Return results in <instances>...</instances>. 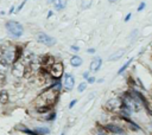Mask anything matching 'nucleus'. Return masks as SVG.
Returning a JSON list of instances; mask_svg holds the SVG:
<instances>
[{
    "mask_svg": "<svg viewBox=\"0 0 152 135\" xmlns=\"http://www.w3.org/2000/svg\"><path fill=\"white\" fill-rule=\"evenodd\" d=\"M82 58L81 57H78V56H73L70 58V64L73 65V67H75V68H77V67H80L82 64Z\"/></svg>",
    "mask_w": 152,
    "mask_h": 135,
    "instance_id": "14",
    "label": "nucleus"
},
{
    "mask_svg": "<svg viewBox=\"0 0 152 135\" xmlns=\"http://www.w3.org/2000/svg\"><path fill=\"white\" fill-rule=\"evenodd\" d=\"M76 103H77V100H73V101H71V102L69 103V108L71 109V108H73V107L76 104Z\"/></svg>",
    "mask_w": 152,
    "mask_h": 135,
    "instance_id": "25",
    "label": "nucleus"
},
{
    "mask_svg": "<svg viewBox=\"0 0 152 135\" xmlns=\"http://www.w3.org/2000/svg\"><path fill=\"white\" fill-rule=\"evenodd\" d=\"M61 135H64V134H63V133H62V134H61Z\"/></svg>",
    "mask_w": 152,
    "mask_h": 135,
    "instance_id": "33",
    "label": "nucleus"
},
{
    "mask_svg": "<svg viewBox=\"0 0 152 135\" xmlns=\"http://www.w3.org/2000/svg\"><path fill=\"white\" fill-rule=\"evenodd\" d=\"M88 53H95V49H93V47H90V49H88L87 50Z\"/></svg>",
    "mask_w": 152,
    "mask_h": 135,
    "instance_id": "27",
    "label": "nucleus"
},
{
    "mask_svg": "<svg viewBox=\"0 0 152 135\" xmlns=\"http://www.w3.org/2000/svg\"><path fill=\"white\" fill-rule=\"evenodd\" d=\"M123 103H124V100L120 98V97L110 98L106 103V109L107 110H110V112H113V110H115V109H119L120 110V108H121V106H123Z\"/></svg>",
    "mask_w": 152,
    "mask_h": 135,
    "instance_id": "7",
    "label": "nucleus"
},
{
    "mask_svg": "<svg viewBox=\"0 0 152 135\" xmlns=\"http://www.w3.org/2000/svg\"><path fill=\"white\" fill-rule=\"evenodd\" d=\"M86 88H87V83L86 82H81L77 86V91L78 92H83L86 90Z\"/></svg>",
    "mask_w": 152,
    "mask_h": 135,
    "instance_id": "20",
    "label": "nucleus"
},
{
    "mask_svg": "<svg viewBox=\"0 0 152 135\" xmlns=\"http://www.w3.org/2000/svg\"><path fill=\"white\" fill-rule=\"evenodd\" d=\"M101 65H102V59L100 57H96V58H94L92 61L90 65H89V69H90V71H94V72H95V71H98L101 68Z\"/></svg>",
    "mask_w": 152,
    "mask_h": 135,
    "instance_id": "10",
    "label": "nucleus"
},
{
    "mask_svg": "<svg viewBox=\"0 0 152 135\" xmlns=\"http://www.w3.org/2000/svg\"><path fill=\"white\" fill-rule=\"evenodd\" d=\"M26 65L25 63L21 62V61H17L15 63H13V67H12V75L15 77V78H23L24 76L26 75Z\"/></svg>",
    "mask_w": 152,
    "mask_h": 135,
    "instance_id": "4",
    "label": "nucleus"
},
{
    "mask_svg": "<svg viewBox=\"0 0 152 135\" xmlns=\"http://www.w3.org/2000/svg\"><path fill=\"white\" fill-rule=\"evenodd\" d=\"M52 5L55 7V10L57 11H62L66 9L67 6V0H54L52 1Z\"/></svg>",
    "mask_w": 152,
    "mask_h": 135,
    "instance_id": "12",
    "label": "nucleus"
},
{
    "mask_svg": "<svg viewBox=\"0 0 152 135\" xmlns=\"http://www.w3.org/2000/svg\"><path fill=\"white\" fill-rule=\"evenodd\" d=\"M63 72H64V67H63L62 62H55L49 69V76L56 81L62 77Z\"/></svg>",
    "mask_w": 152,
    "mask_h": 135,
    "instance_id": "5",
    "label": "nucleus"
},
{
    "mask_svg": "<svg viewBox=\"0 0 152 135\" xmlns=\"http://www.w3.org/2000/svg\"><path fill=\"white\" fill-rule=\"evenodd\" d=\"M14 11H15V7H14V5H12L11 9H10V11H9V13H13Z\"/></svg>",
    "mask_w": 152,
    "mask_h": 135,
    "instance_id": "28",
    "label": "nucleus"
},
{
    "mask_svg": "<svg viewBox=\"0 0 152 135\" xmlns=\"http://www.w3.org/2000/svg\"><path fill=\"white\" fill-rule=\"evenodd\" d=\"M109 3H115V1H118V0H108Z\"/></svg>",
    "mask_w": 152,
    "mask_h": 135,
    "instance_id": "32",
    "label": "nucleus"
},
{
    "mask_svg": "<svg viewBox=\"0 0 152 135\" xmlns=\"http://www.w3.org/2000/svg\"><path fill=\"white\" fill-rule=\"evenodd\" d=\"M87 81H88V83H89V84H93L95 82V77H88Z\"/></svg>",
    "mask_w": 152,
    "mask_h": 135,
    "instance_id": "24",
    "label": "nucleus"
},
{
    "mask_svg": "<svg viewBox=\"0 0 152 135\" xmlns=\"http://www.w3.org/2000/svg\"><path fill=\"white\" fill-rule=\"evenodd\" d=\"M9 101H10L9 92L6 90H1L0 91V103L1 104H6V103H9Z\"/></svg>",
    "mask_w": 152,
    "mask_h": 135,
    "instance_id": "13",
    "label": "nucleus"
},
{
    "mask_svg": "<svg viewBox=\"0 0 152 135\" xmlns=\"http://www.w3.org/2000/svg\"><path fill=\"white\" fill-rule=\"evenodd\" d=\"M63 85H64L66 90H73L74 89V85H75V78L73 75L70 74H66L64 75V81H63Z\"/></svg>",
    "mask_w": 152,
    "mask_h": 135,
    "instance_id": "9",
    "label": "nucleus"
},
{
    "mask_svg": "<svg viewBox=\"0 0 152 135\" xmlns=\"http://www.w3.org/2000/svg\"><path fill=\"white\" fill-rule=\"evenodd\" d=\"M120 135H123V134H120Z\"/></svg>",
    "mask_w": 152,
    "mask_h": 135,
    "instance_id": "34",
    "label": "nucleus"
},
{
    "mask_svg": "<svg viewBox=\"0 0 152 135\" xmlns=\"http://www.w3.org/2000/svg\"><path fill=\"white\" fill-rule=\"evenodd\" d=\"M36 112L39 114H45L48 112H50V108L49 107H42V108H36Z\"/></svg>",
    "mask_w": 152,
    "mask_h": 135,
    "instance_id": "18",
    "label": "nucleus"
},
{
    "mask_svg": "<svg viewBox=\"0 0 152 135\" xmlns=\"http://www.w3.org/2000/svg\"><path fill=\"white\" fill-rule=\"evenodd\" d=\"M124 55H125V50H124V49H120V50L115 51L113 55H110V56L108 57V61H110V62L119 61L120 58H121V57L124 56Z\"/></svg>",
    "mask_w": 152,
    "mask_h": 135,
    "instance_id": "11",
    "label": "nucleus"
},
{
    "mask_svg": "<svg viewBox=\"0 0 152 135\" xmlns=\"http://www.w3.org/2000/svg\"><path fill=\"white\" fill-rule=\"evenodd\" d=\"M35 130H36L37 135H48V134L50 133V130L48 129V128H37Z\"/></svg>",
    "mask_w": 152,
    "mask_h": 135,
    "instance_id": "17",
    "label": "nucleus"
},
{
    "mask_svg": "<svg viewBox=\"0 0 152 135\" xmlns=\"http://www.w3.org/2000/svg\"><path fill=\"white\" fill-rule=\"evenodd\" d=\"M83 77H86V78H88V72H84V74H83Z\"/></svg>",
    "mask_w": 152,
    "mask_h": 135,
    "instance_id": "30",
    "label": "nucleus"
},
{
    "mask_svg": "<svg viewBox=\"0 0 152 135\" xmlns=\"http://www.w3.org/2000/svg\"><path fill=\"white\" fill-rule=\"evenodd\" d=\"M52 14H54V13H52V11H49V12H48V18H50Z\"/></svg>",
    "mask_w": 152,
    "mask_h": 135,
    "instance_id": "29",
    "label": "nucleus"
},
{
    "mask_svg": "<svg viewBox=\"0 0 152 135\" xmlns=\"http://www.w3.org/2000/svg\"><path fill=\"white\" fill-rule=\"evenodd\" d=\"M145 6H146V3H144V1H141V3H140V5L138 6V9H137V11H138V12H141V11H143L144 9H145Z\"/></svg>",
    "mask_w": 152,
    "mask_h": 135,
    "instance_id": "21",
    "label": "nucleus"
},
{
    "mask_svg": "<svg viewBox=\"0 0 152 135\" xmlns=\"http://www.w3.org/2000/svg\"><path fill=\"white\" fill-rule=\"evenodd\" d=\"M92 1L93 0H81V7L83 10L89 9V7L92 6Z\"/></svg>",
    "mask_w": 152,
    "mask_h": 135,
    "instance_id": "15",
    "label": "nucleus"
},
{
    "mask_svg": "<svg viewBox=\"0 0 152 135\" xmlns=\"http://www.w3.org/2000/svg\"><path fill=\"white\" fill-rule=\"evenodd\" d=\"M132 61H133V58H131V59H130L129 62H126V63H125V64H124V65H123L121 68H120V70L118 71V75H121V74L124 72V71H125V70H126L127 68H129V65H130V64H131V63H132Z\"/></svg>",
    "mask_w": 152,
    "mask_h": 135,
    "instance_id": "16",
    "label": "nucleus"
},
{
    "mask_svg": "<svg viewBox=\"0 0 152 135\" xmlns=\"http://www.w3.org/2000/svg\"><path fill=\"white\" fill-rule=\"evenodd\" d=\"M19 55H20V51L17 46L9 45L4 49L1 59L4 63H6V64H13V63H15L18 61Z\"/></svg>",
    "mask_w": 152,
    "mask_h": 135,
    "instance_id": "2",
    "label": "nucleus"
},
{
    "mask_svg": "<svg viewBox=\"0 0 152 135\" xmlns=\"http://www.w3.org/2000/svg\"><path fill=\"white\" fill-rule=\"evenodd\" d=\"M37 41L39 43L46 45V46H54L56 44V38H52V37H50L49 35H46L44 32H39L37 35Z\"/></svg>",
    "mask_w": 152,
    "mask_h": 135,
    "instance_id": "6",
    "label": "nucleus"
},
{
    "mask_svg": "<svg viewBox=\"0 0 152 135\" xmlns=\"http://www.w3.org/2000/svg\"><path fill=\"white\" fill-rule=\"evenodd\" d=\"M46 1H48V4H52L54 0H46Z\"/></svg>",
    "mask_w": 152,
    "mask_h": 135,
    "instance_id": "31",
    "label": "nucleus"
},
{
    "mask_svg": "<svg viewBox=\"0 0 152 135\" xmlns=\"http://www.w3.org/2000/svg\"><path fill=\"white\" fill-rule=\"evenodd\" d=\"M0 59H1V58H0Z\"/></svg>",
    "mask_w": 152,
    "mask_h": 135,
    "instance_id": "35",
    "label": "nucleus"
},
{
    "mask_svg": "<svg viewBox=\"0 0 152 135\" xmlns=\"http://www.w3.org/2000/svg\"><path fill=\"white\" fill-rule=\"evenodd\" d=\"M5 84H6V75L4 72H0V88H3Z\"/></svg>",
    "mask_w": 152,
    "mask_h": 135,
    "instance_id": "19",
    "label": "nucleus"
},
{
    "mask_svg": "<svg viewBox=\"0 0 152 135\" xmlns=\"http://www.w3.org/2000/svg\"><path fill=\"white\" fill-rule=\"evenodd\" d=\"M5 26H6L7 32H9L11 36H13L14 38H19L24 33V27H23V25L19 21L9 20L5 24Z\"/></svg>",
    "mask_w": 152,
    "mask_h": 135,
    "instance_id": "3",
    "label": "nucleus"
},
{
    "mask_svg": "<svg viewBox=\"0 0 152 135\" xmlns=\"http://www.w3.org/2000/svg\"><path fill=\"white\" fill-rule=\"evenodd\" d=\"M0 51H1V50H0Z\"/></svg>",
    "mask_w": 152,
    "mask_h": 135,
    "instance_id": "36",
    "label": "nucleus"
},
{
    "mask_svg": "<svg viewBox=\"0 0 152 135\" xmlns=\"http://www.w3.org/2000/svg\"><path fill=\"white\" fill-rule=\"evenodd\" d=\"M55 117H56V113H52V114L49 115V117H48L46 120H48V121H54V120H55Z\"/></svg>",
    "mask_w": 152,
    "mask_h": 135,
    "instance_id": "22",
    "label": "nucleus"
},
{
    "mask_svg": "<svg viewBox=\"0 0 152 135\" xmlns=\"http://www.w3.org/2000/svg\"><path fill=\"white\" fill-rule=\"evenodd\" d=\"M103 129H105L106 132H108V133H110V134H115V135H120V134L125 133V129L121 128V126L114 124V123L106 124L105 127H103Z\"/></svg>",
    "mask_w": 152,
    "mask_h": 135,
    "instance_id": "8",
    "label": "nucleus"
},
{
    "mask_svg": "<svg viewBox=\"0 0 152 135\" xmlns=\"http://www.w3.org/2000/svg\"><path fill=\"white\" fill-rule=\"evenodd\" d=\"M131 18H132V13H129V14H127L126 17L124 18V20H125V21H129V20H130Z\"/></svg>",
    "mask_w": 152,
    "mask_h": 135,
    "instance_id": "26",
    "label": "nucleus"
},
{
    "mask_svg": "<svg viewBox=\"0 0 152 135\" xmlns=\"http://www.w3.org/2000/svg\"><path fill=\"white\" fill-rule=\"evenodd\" d=\"M58 94H60V89H58V86H56V85H52L51 88L44 90L35 101L36 108H42V107L51 108L56 103V101H57Z\"/></svg>",
    "mask_w": 152,
    "mask_h": 135,
    "instance_id": "1",
    "label": "nucleus"
},
{
    "mask_svg": "<svg viewBox=\"0 0 152 135\" xmlns=\"http://www.w3.org/2000/svg\"><path fill=\"white\" fill-rule=\"evenodd\" d=\"M70 50L74 51V52H78L80 49H78V46H76V45H71V46H70Z\"/></svg>",
    "mask_w": 152,
    "mask_h": 135,
    "instance_id": "23",
    "label": "nucleus"
}]
</instances>
